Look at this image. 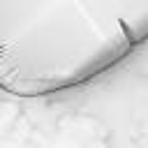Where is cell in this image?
Masks as SVG:
<instances>
[{
	"label": "cell",
	"instance_id": "6da1fadb",
	"mask_svg": "<svg viewBox=\"0 0 148 148\" xmlns=\"http://www.w3.org/2000/svg\"><path fill=\"white\" fill-rule=\"evenodd\" d=\"M148 42V0H0V90L86 86Z\"/></svg>",
	"mask_w": 148,
	"mask_h": 148
}]
</instances>
